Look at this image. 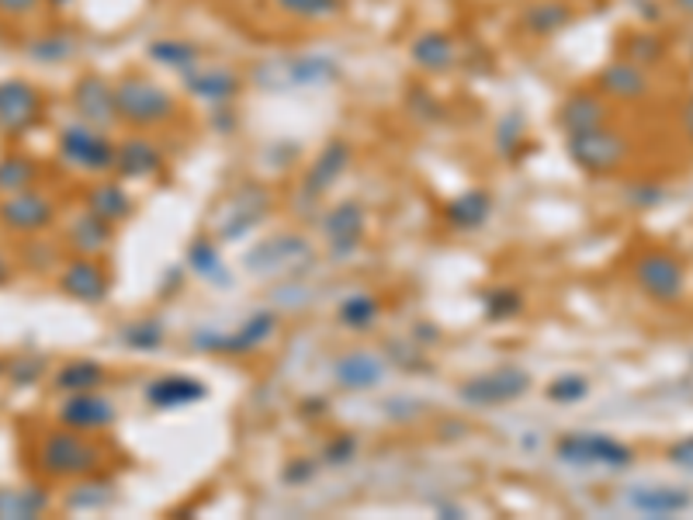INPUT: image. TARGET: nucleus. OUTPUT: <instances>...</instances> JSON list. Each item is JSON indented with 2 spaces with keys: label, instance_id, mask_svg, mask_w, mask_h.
<instances>
[{
  "label": "nucleus",
  "instance_id": "4c0bfd02",
  "mask_svg": "<svg viewBox=\"0 0 693 520\" xmlns=\"http://www.w3.org/2000/svg\"><path fill=\"white\" fill-rule=\"evenodd\" d=\"M121 340L132 344L136 351H153L163 340V327L156 323V319H139V323H129L126 330H121Z\"/></svg>",
  "mask_w": 693,
  "mask_h": 520
},
{
  "label": "nucleus",
  "instance_id": "a19ab883",
  "mask_svg": "<svg viewBox=\"0 0 693 520\" xmlns=\"http://www.w3.org/2000/svg\"><path fill=\"white\" fill-rule=\"evenodd\" d=\"M43 368H46L43 357H35V354H22V357H17V362L11 365V378H14V382L28 386V382H35L38 375H43Z\"/></svg>",
  "mask_w": 693,
  "mask_h": 520
},
{
  "label": "nucleus",
  "instance_id": "49530a36",
  "mask_svg": "<svg viewBox=\"0 0 693 520\" xmlns=\"http://www.w3.org/2000/svg\"><path fill=\"white\" fill-rule=\"evenodd\" d=\"M49 4H59V8H63V4H70V0H49Z\"/></svg>",
  "mask_w": 693,
  "mask_h": 520
},
{
  "label": "nucleus",
  "instance_id": "c03bdc74",
  "mask_svg": "<svg viewBox=\"0 0 693 520\" xmlns=\"http://www.w3.org/2000/svg\"><path fill=\"white\" fill-rule=\"evenodd\" d=\"M680 122H683V132L693 139V97H690V102L683 105V115H680Z\"/></svg>",
  "mask_w": 693,
  "mask_h": 520
},
{
  "label": "nucleus",
  "instance_id": "09e8293b",
  "mask_svg": "<svg viewBox=\"0 0 693 520\" xmlns=\"http://www.w3.org/2000/svg\"><path fill=\"white\" fill-rule=\"evenodd\" d=\"M0 371H4V365H0Z\"/></svg>",
  "mask_w": 693,
  "mask_h": 520
},
{
  "label": "nucleus",
  "instance_id": "ea45409f",
  "mask_svg": "<svg viewBox=\"0 0 693 520\" xmlns=\"http://www.w3.org/2000/svg\"><path fill=\"white\" fill-rule=\"evenodd\" d=\"M586 392H589V386L583 375H562L559 382L548 389V395H552L555 403H576V399H583Z\"/></svg>",
  "mask_w": 693,
  "mask_h": 520
},
{
  "label": "nucleus",
  "instance_id": "c9c22d12",
  "mask_svg": "<svg viewBox=\"0 0 693 520\" xmlns=\"http://www.w3.org/2000/svg\"><path fill=\"white\" fill-rule=\"evenodd\" d=\"M447 212H451V223H458L461 229L482 226L485 218H489V198L482 191H472V194L458 198V202L447 209Z\"/></svg>",
  "mask_w": 693,
  "mask_h": 520
},
{
  "label": "nucleus",
  "instance_id": "7ed1b4c3",
  "mask_svg": "<svg viewBox=\"0 0 693 520\" xmlns=\"http://www.w3.org/2000/svg\"><path fill=\"white\" fill-rule=\"evenodd\" d=\"M340 76L337 59L330 56H278L254 70V80L268 91H292V87H322Z\"/></svg>",
  "mask_w": 693,
  "mask_h": 520
},
{
  "label": "nucleus",
  "instance_id": "4be33fe9",
  "mask_svg": "<svg viewBox=\"0 0 693 520\" xmlns=\"http://www.w3.org/2000/svg\"><path fill=\"white\" fill-rule=\"evenodd\" d=\"M205 395V386L195 382L188 375H163L160 382H153L146 389V403L156 410H177V406H191Z\"/></svg>",
  "mask_w": 693,
  "mask_h": 520
},
{
  "label": "nucleus",
  "instance_id": "dca6fc26",
  "mask_svg": "<svg viewBox=\"0 0 693 520\" xmlns=\"http://www.w3.org/2000/svg\"><path fill=\"white\" fill-rule=\"evenodd\" d=\"M364 229H368V218H364L361 205L354 202H343L337 205L330 215L322 218V233H326V244H330V250L337 257L351 253L361 239H364Z\"/></svg>",
  "mask_w": 693,
  "mask_h": 520
},
{
  "label": "nucleus",
  "instance_id": "f8f14e48",
  "mask_svg": "<svg viewBox=\"0 0 693 520\" xmlns=\"http://www.w3.org/2000/svg\"><path fill=\"white\" fill-rule=\"evenodd\" d=\"M185 76V91L195 97V102L209 105V108H222L230 105L239 94V73L230 67H191L180 73Z\"/></svg>",
  "mask_w": 693,
  "mask_h": 520
},
{
  "label": "nucleus",
  "instance_id": "e433bc0d",
  "mask_svg": "<svg viewBox=\"0 0 693 520\" xmlns=\"http://www.w3.org/2000/svg\"><path fill=\"white\" fill-rule=\"evenodd\" d=\"M662 56H666L662 38L648 35V32H635V35H627V59H631V63H638V67H651V63H659Z\"/></svg>",
  "mask_w": 693,
  "mask_h": 520
},
{
  "label": "nucleus",
  "instance_id": "6ab92c4d",
  "mask_svg": "<svg viewBox=\"0 0 693 520\" xmlns=\"http://www.w3.org/2000/svg\"><path fill=\"white\" fill-rule=\"evenodd\" d=\"M337 382L343 389H354V392H364V389H375L381 378H385V362L378 354L372 351H354V354H343L337 368Z\"/></svg>",
  "mask_w": 693,
  "mask_h": 520
},
{
  "label": "nucleus",
  "instance_id": "2f4dec72",
  "mask_svg": "<svg viewBox=\"0 0 693 520\" xmlns=\"http://www.w3.org/2000/svg\"><path fill=\"white\" fill-rule=\"evenodd\" d=\"M38 177V164L22 153H11L0 159V194H17V191H28Z\"/></svg>",
  "mask_w": 693,
  "mask_h": 520
},
{
  "label": "nucleus",
  "instance_id": "2eb2a0df",
  "mask_svg": "<svg viewBox=\"0 0 693 520\" xmlns=\"http://www.w3.org/2000/svg\"><path fill=\"white\" fill-rule=\"evenodd\" d=\"M59 424L84 434H101L115 424V406L111 399L97 392H70L67 403L59 406Z\"/></svg>",
  "mask_w": 693,
  "mask_h": 520
},
{
  "label": "nucleus",
  "instance_id": "aec40b11",
  "mask_svg": "<svg viewBox=\"0 0 693 520\" xmlns=\"http://www.w3.org/2000/svg\"><path fill=\"white\" fill-rule=\"evenodd\" d=\"M690 504H693V496L677 486H635L627 493V507H635L638 513H651V517L680 513Z\"/></svg>",
  "mask_w": 693,
  "mask_h": 520
},
{
  "label": "nucleus",
  "instance_id": "6e6552de",
  "mask_svg": "<svg viewBox=\"0 0 693 520\" xmlns=\"http://www.w3.org/2000/svg\"><path fill=\"white\" fill-rule=\"evenodd\" d=\"M313 264V247L302 236H271L247 253V271L257 277H289Z\"/></svg>",
  "mask_w": 693,
  "mask_h": 520
},
{
  "label": "nucleus",
  "instance_id": "cd10ccee",
  "mask_svg": "<svg viewBox=\"0 0 693 520\" xmlns=\"http://www.w3.org/2000/svg\"><path fill=\"white\" fill-rule=\"evenodd\" d=\"M49 507L43 489H0V520H32Z\"/></svg>",
  "mask_w": 693,
  "mask_h": 520
},
{
  "label": "nucleus",
  "instance_id": "5701e85b",
  "mask_svg": "<svg viewBox=\"0 0 693 520\" xmlns=\"http://www.w3.org/2000/svg\"><path fill=\"white\" fill-rule=\"evenodd\" d=\"M70 247H73V253H80V257H97L101 250H105L108 244H111V223L108 218H101V215H94L91 209H84L80 212L73 223H70Z\"/></svg>",
  "mask_w": 693,
  "mask_h": 520
},
{
  "label": "nucleus",
  "instance_id": "393cba45",
  "mask_svg": "<svg viewBox=\"0 0 693 520\" xmlns=\"http://www.w3.org/2000/svg\"><path fill=\"white\" fill-rule=\"evenodd\" d=\"M236 209L239 212H233L219 229L222 239H233V236H243L247 229H254L263 218V212H268V194H263L260 188H243L239 198H236Z\"/></svg>",
  "mask_w": 693,
  "mask_h": 520
},
{
  "label": "nucleus",
  "instance_id": "39448f33",
  "mask_svg": "<svg viewBox=\"0 0 693 520\" xmlns=\"http://www.w3.org/2000/svg\"><path fill=\"white\" fill-rule=\"evenodd\" d=\"M631 274H635V285L659 306H677L686 292L683 260L666 247L645 250L635 264H631Z\"/></svg>",
  "mask_w": 693,
  "mask_h": 520
},
{
  "label": "nucleus",
  "instance_id": "c85d7f7f",
  "mask_svg": "<svg viewBox=\"0 0 693 520\" xmlns=\"http://www.w3.org/2000/svg\"><path fill=\"white\" fill-rule=\"evenodd\" d=\"M105 386V368L97 362H70L56 371V389L63 392H97Z\"/></svg>",
  "mask_w": 693,
  "mask_h": 520
},
{
  "label": "nucleus",
  "instance_id": "79ce46f5",
  "mask_svg": "<svg viewBox=\"0 0 693 520\" xmlns=\"http://www.w3.org/2000/svg\"><path fill=\"white\" fill-rule=\"evenodd\" d=\"M669 462L683 472H693V434L683 437V441H677V445H669Z\"/></svg>",
  "mask_w": 693,
  "mask_h": 520
},
{
  "label": "nucleus",
  "instance_id": "473e14b6",
  "mask_svg": "<svg viewBox=\"0 0 693 520\" xmlns=\"http://www.w3.org/2000/svg\"><path fill=\"white\" fill-rule=\"evenodd\" d=\"M378 312H381L378 298H375V295H368V292H357V295H351V298H346V303L340 306V323H343L346 330L364 333V330H372V327H375Z\"/></svg>",
  "mask_w": 693,
  "mask_h": 520
},
{
  "label": "nucleus",
  "instance_id": "f03ea898",
  "mask_svg": "<svg viewBox=\"0 0 693 520\" xmlns=\"http://www.w3.org/2000/svg\"><path fill=\"white\" fill-rule=\"evenodd\" d=\"M115 108H118V122H129L136 129H160L167 126L171 118H177L180 105L153 76L129 73L115 84Z\"/></svg>",
  "mask_w": 693,
  "mask_h": 520
},
{
  "label": "nucleus",
  "instance_id": "423d86ee",
  "mask_svg": "<svg viewBox=\"0 0 693 520\" xmlns=\"http://www.w3.org/2000/svg\"><path fill=\"white\" fill-rule=\"evenodd\" d=\"M565 146H568V156H573L586 174H614L631 156V143L607 122L586 132H568Z\"/></svg>",
  "mask_w": 693,
  "mask_h": 520
},
{
  "label": "nucleus",
  "instance_id": "a878e982",
  "mask_svg": "<svg viewBox=\"0 0 693 520\" xmlns=\"http://www.w3.org/2000/svg\"><path fill=\"white\" fill-rule=\"evenodd\" d=\"M84 202H87V209H91L94 215L108 218L111 226L121 223V218H126V215L132 212V198L126 194V188H121V185H111V181H101V185L87 188Z\"/></svg>",
  "mask_w": 693,
  "mask_h": 520
},
{
  "label": "nucleus",
  "instance_id": "9b49d317",
  "mask_svg": "<svg viewBox=\"0 0 693 520\" xmlns=\"http://www.w3.org/2000/svg\"><path fill=\"white\" fill-rule=\"evenodd\" d=\"M38 115H43V94L28 80H0V132H25Z\"/></svg>",
  "mask_w": 693,
  "mask_h": 520
},
{
  "label": "nucleus",
  "instance_id": "72a5a7b5",
  "mask_svg": "<svg viewBox=\"0 0 693 520\" xmlns=\"http://www.w3.org/2000/svg\"><path fill=\"white\" fill-rule=\"evenodd\" d=\"M271 4L281 14L298 17V22H330L340 14L343 0H271Z\"/></svg>",
  "mask_w": 693,
  "mask_h": 520
},
{
  "label": "nucleus",
  "instance_id": "b1692460",
  "mask_svg": "<svg viewBox=\"0 0 693 520\" xmlns=\"http://www.w3.org/2000/svg\"><path fill=\"white\" fill-rule=\"evenodd\" d=\"M458 59L455 38L444 32H423L413 43V63L426 73H444L451 70Z\"/></svg>",
  "mask_w": 693,
  "mask_h": 520
},
{
  "label": "nucleus",
  "instance_id": "f257e3e1",
  "mask_svg": "<svg viewBox=\"0 0 693 520\" xmlns=\"http://www.w3.org/2000/svg\"><path fill=\"white\" fill-rule=\"evenodd\" d=\"M105 465V448L94 434L56 427L35 448V469L46 478H87Z\"/></svg>",
  "mask_w": 693,
  "mask_h": 520
},
{
  "label": "nucleus",
  "instance_id": "a18cd8bd",
  "mask_svg": "<svg viewBox=\"0 0 693 520\" xmlns=\"http://www.w3.org/2000/svg\"><path fill=\"white\" fill-rule=\"evenodd\" d=\"M672 4H677L680 11H686V14H693V0H672Z\"/></svg>",
  "mask_w": 693,
  "mask_h": 520
},
{
  "label": "nucleus",
  "instance_id": "ddd939ff",
  "mask_svg": "<svg viewBox=\"0 0 693 520\" xmlns=\"http://www.w3.org/2000/svg\"><path fill=\"white\" fill-rule=\"evenodd\" d=\"M56 218V205L38 191H17L0 202V223L14 233H38Z\"/></svg>",
  "mask_w": 693,
  "mask_h": 520
},
{
  "label": "nucleus",
  "instance_id": "7c9ffc66",
  "mask_svg": "<svg viewBox=\"0 0 693 520\" xmlns=\"http://www.w3.org/2000/svg\"><path fill=\"white\" fill-rule=\"evenodd\" d=\"M573 22V8L562 4V0H541V4L524 11V25L535 35H552Z\"/></svg>",
  "mask_w": 693,
  "mask_h": 520
},
{
  "label": "nucleus",
  "instance_id": "58836bf2",
  "mask_svg": "<svg viewBox=\"0 0 693 520\" xmlns=\"http://www.w3.org/2000/svg\"><path fill=\"white\" fill-rule=\"evenodd\" d=\"M191 268H195L198 274L219 277V271H222V260H219V250H215V244H209V239H198V244L191 247Z\"/></svg>",
  "mask_w": 693,
  "mask_h": 520
},
{
  "label": "nucleus",
  "instance_id": "a211bd4d",
  "mask_svg": "<svg viewBox=\"0 0 693 520\" xmlns=\"http://www.w3.org/2000/svg\"><path fill=\"white\" fill-rule=\"evenodd\" d=\"M607 115H610V108H607V102H603V97H600L597 91H576V94H568L565 105H562V111H559L565 135H568V132L597 129V126L607 122Z\"/></svg>",
  "mask_w": 693,
  "mask_h": 520
},
{
  "label": "nucleus",
  "instance_id": "c756f323",
  "mask_svg": "<svg viewBox=\"0 0 693 520\" xmlns=\"http://www.w3.org/2000/svg\"><path fill=\"white\" fill-rule=\"evenodd\" d=\"M146 56L153 59L156 67H167V70H177V73L191 70V67L198 63V59H201L198 46L180 43V38H160V43H153V46L146 49Z\"/></svg>",
  "mask_w": 693,
  "mask_h": 520
},
{
  "label": "nucleus",
  "instance_id": "1a4fd4ad",
  "mask_svg": "<svg viewBox=\"0 0 693 520\" xmlns=\"http://www.w3.org/2000/svg\"><path fill=\"white\" fill-rule=\"evenodd\" d=\"M527 389H531V378L520 368H500V371H489V375H475L472 382H465L458 389V395L465 403L472 406H503V403H514L520 399Z\"/></svg>",
  "mask_w": 693,
  "mask_h": 520
},
{
  "label": "nucleus",
  "instance_id": "f704fd0d",
  "mask_svg": "<svg viewBox=\"0 0 693 520\" xmlns=\"http://www.w3.org/2000/svg\"><path fill=\"white\" fill-rule=\"evenodd\" d=\"M73 52H77V38L67 35V32L43 35L28 46V56L35 59V63H67Z\"/></svg>",
  "mask_w": 693,
  "mask_h": 520
},
{
  "label": "nucleus",
  "instance_id": "bb28decb",
  "mask_svg": "<svg viewBox=\"0 0 693 520\" xmlns=\"http://www.w3.org/2000/svg\"><path fill=\"white\" fill-rule=\"evenodd\" d=\"M346 164H351V146H346V143H330L319 153L309 177H305V191H313V194L326 191L346 170Z\"/></svg>",
  "mask_w": 693,
  "mask_h": 520
},
{
  "label": "nucleus",
  "instance_id": "20e7f679",
  "mask_svg": "<svg viewBox=\"0 0 693 520\" xmlns=\"http://www.w3.org/2000/svg\"><path fill=\"white\" fill-rule=\"evenodd\" d=\"M56 153L63 164L84 170V174H108V170H115L118 146L111 143L105 129H97L91 122H73V126H63V132H59Z\"/></svg>",
  "mask_w": 693,
  "mask_h": 520
},
{
  "label": "nucleus",
  "instance_id": "0eeeda50",
  "mask_svg": "<svg viewBox=\"0 0 693 520\" xmlns=\"http://www.w3.org/2000/svg\"><path fill=\"white\" fill-rule=\"evenodd\" d=\"M559 458L565 465H603V469H627L635 462V451L627 445L614 441L607 434H594V430H576L559 437L555 445Z\"/></svg>",
  "mask_w": 693,
  "mask_h": 520
},
{
  "label": "nucleus",
  "instance_id": "37998d69",
  "mask_svg": "<svg viewBox=\"0 0 693 520\" xmlns=\"http://www.w3.org/2000/svg\"><path fill=\"white\" fill-rule=\"evenodd\" d=\"M38 4H43V0H0V14H11V17H17V14H32Z\"/></svg>",
  "mask_w": 693,
  "mask_h": 520
},
{
  "label": "nucleus",
  "instance_id": "4468645a",
  "mask_svg": "<svg viewBox=\"0 0 693 520\" xmlns=\"http://www.w3.org/2000/svg\"><path fill=\"white\" fill-rule=\"evenodd\" d=\"M59 288H63L77 303L97 306L108 298V274L97 264V257H73L63 264V274H59Z\"/></svg>",
  "mask_w": 693,
  "mask_h": 520
},
{
  "label": "nucleus",
  "instance_id": "de8ad7c7",
  "mask_svg": "<svg viewBox=\"0 0 693 520\" xmlns=\"http://www.w3.org/2000/svg\"><path fill=\"white\" fill-rule=\"evenodd\" d=\"M4 274H8V271H4V264H0V277H4Z\"/></svg>",
  "mask_w": 693,
  "mask_h": 520
},
{
  "label": "nucleus",
  "instance_id": "f3484780",
  "mask_svg": "<svg viewBox=\"0 0 693 520\" xmlns=\"http://www.w3.org/2000/svg\"><path fill=\"white\" fill-rule=\"evenodd\" d=\"M597 87H600V94L614 97V102H638V97L648 94L651 84H648L645 67L631 63V59H621V63H610L600 70Z\"/></svg>",
  "mask_w": 693,
  "mask_h": 520
},
{
  "label": "nucleus",
  "instance_id": "9d476101",
  "mask_svg": "<svg viewBox=\"0 0 693 520\" xmlns=\"http://www.w3.org/2000/svg\"><path fill=\"white\" fill-rule=\"evenodd\" d=\"M73 111L80 115V122H91L97 129H108L118 122V108H115V84H108L105 76L97 73H84L73 84Z\"/></svg>",
  "mask_w": 693,
  "mask_h": 520
},
{
  "label": "nucleus",
  "instance_id": "412c9836",
  "mask_svg": "<svg viewBox=\"0 0 693 520\" xmlns=\"http://www.w3.org/2000/svg\"><path fill=\"white\" fill-rule=\"evenodd\" d=\"M163 167V150L142 135H132L115 153V170L121 177H150Z\"/></svg>",
  "mask_w": 693,
  "mask_h": 520
}]
</instances>
